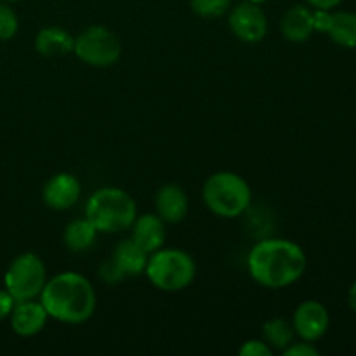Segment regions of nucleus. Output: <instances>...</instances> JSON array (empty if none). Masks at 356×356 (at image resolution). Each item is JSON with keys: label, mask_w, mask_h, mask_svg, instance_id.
Wrapping results in <instances>:
<instances>
[{"label": "nucleus", "mask_w": 356, "mask_h": 356, "mask_svg": "<svg viewBox=\"0 0 356 356\" xmlns=\"http://www.w3.org/2000/svg\"><path fill=\"white\" fill-rule=\"evenodd\" d=\"M306 254L292 240H261L250 249L247 268L256 284L266 289H285L305 275Z\"/></svg>", "instance_id": "f257e3e1"}, {"label": "nucleus", "mask_w": 356, "mask_h": 356, "mask_svg": "<svg viewBox=\"0 0 356 356\" xmlns=\"http://www.w3.org/2000/svg\"><path fill=\"white\" fill-rule=\"evenodd\" d=\"M40 302L49 318L68 325H80L92 318L97 305L92 284L75 271L58 273L45 282Z\"/></svg>", "instance_id": "f03ea898"}, {"label": "nucleus", "mask_w": 356, "mask_h": 356, "mask_svg": "<svg viewBox=\"0 0 356 356\" xmlns=\"http://www.w3.org/2000/svg\"><path fill=\"white\" fill-rule=\"evenodd\" d=\"M86 218L99 233H120L131 229L138 218V205L122 188L104 186L89 197Z\"/></svg>", "instance_id": "7ed1b4c3"}, {"label": "nucleus", "mask_w": 356, "mask_h": 356, "mask_svg": "<svg viewBox=\"0 0 356 356\" xmlns=\"http://www.w3.org/2000/svg\"><path fill=\"white\" fill-rule=\"evenodd\" d=\"M204 204L212 214L219 218H238L249 209L252 202V190L249 183L229 170H219L209 176L202 188Z\"/></svg>", "instance_id": "20e7f679"}, {"label": "nucleus", "mask_w": 356, "mask_h": 356, "mask_svg": "<svg viewBox=\"0 0 356 356\" xmlns=\"http://www.w3.org/2000/svg\"><path fill=\"white\" fill-rule=\"evenodd\" d=\"M149 284L163 292H179L190 287L197 275L193 257L181 249H159L149 254L145 270Z\"/></svg>", "instance_id": "39448f33"}, {"label": "nucleus", "mask_w": 356, "mask_h": 356, "mask_svg": "<svg viewBox=\"0 0 356 356\" xmlns=\"http://www.w3.org/2000/svg\"><path fill=\"white\" fill-rule=\"evenodd\" d=\"M45 282H47V271L44 261L33 252L19 254L7 268L3 277L6 291L16 299V302L40 298Z\"/></svg>", "instance_id": "423d86ee"}, {"label": "nucleus", "mask_w": 356, "mask_h": 356, "mask_svg": "<svg viewBox=\"0 0 356 356\" xmlns=\"http://www.w3.org/2000/svg\"><path fill=\"white\" fill-rule=\"evenodd\" d=\"M73 54L94 68H110L122 58V42L106 26L92 24L75 37Z\"/></svg>", "instance_id": "0eeeda50"}, {"label": "nucleus", "mask_w": 356, "mask_h": 356, "mask_svg": "<svg viewBox=\"0 0 356 356\" xmlns=\"http://www.w3.org/2000/svg\"><path fill=\"white\" fill-rule=\"evenodd\" d=\"M149 254L145 252L132 238L117 243L110 261H104L99 270L101 280L106 284H117L125 277H138L145 273Z\"/></svg>", "instance_id": "6e6552de"}, {"label": "nucleus", "mask_w": 356, "mask_h": 356, "mask_svg": "<svg viewBox=\"0 0 356 356\" xmlns=\"http://www.w3.org/2000/svg\"><path fill=\"white\" fill-rule=\"evenodd\" d=\"M228 26L238 40L245 44H257L268 33V17L261 6L245 0L232 9Z\"/></svg>", "instance_id": "1a4fd4ad"}, {"label": "nucleus", "mask_w": 356, "mask_h": 356, "mask_svg": "<svg viewBox=\"0 0 356 356\" xmlns=\"http://www.w3.org/2000/svg\"><path fill=\"white\" fill-rule=\"evenodd\" d=\"M330 325V315L320 301L301 302L292 315V327L296 336L308 343H316L325 336Z\"/></svg>", "instance_id": "9d476101"}, {"label": "nucleus", "mask_w": 356, "mask_h": 356, "mask_svg": "<svg viewBox=\"0 0 356 356\" xmlns=\"http://www.w3.org/2000/svg\"><path fill=\"white\" fill-rule=\"evenodd\" d=\"M82 195V184L76 176L70 172L54 174L42 190L44 204L52 211H68L79 202Z\"/></svg>", "instance_id": "9b49d317"}, {"label": "nucleus", "mask_w": 356, "mask_h": 356, "mask_svg": "<svg viewBox=\"0 0 356 356\" xmlns=\"http://www.w3.org/2000/svg\"><path fill=\"white\" fill-rule=\"evenodd\" d=\"M10 327L14 332L21 337H31L42 332L47 323L49 315L44 305L37 302L35 299L30 301H19L14 306L13 313L9 315Z\"/></svg>", "instance_id": "f8f14e48"}, {"label": "nucleus", "mask_w": 356, "mask_h": 356, "mask_svg": "<svg viewBox=\"0 0 356 356\" xmlns=\"http://www.w3.org/2000/svg\"><path fill=\"white\" fill-rule=\"evenodd\" d=\"M155 207L156 214L163 219L165 222L176 225L181 222L188 216L190 211V202H188V195L179 184H163L159 188L155 195Z\"/></svg>", "instance_id": "ddd939ff"}, {"label": "nucleus", "mask_w": 356, "mask_h": 356, "mask_svg": "<svg viewBox=\"0 0 356 356\" xmlns=\"http://www.w3.org/2000/svg\"><path fill=\"white\" fill-rule=\"evenodd\" d=\"M131 238L141 247L145 252L153 254L162 249L165 243V221L159 214H143L132 222Z\"/></svg>", "instance_id": "4468645a"}, {"label": "nucleus", "mask_w": 356, "mask_h": 356, "mask_svg": "<svg viewBox=\"0 0 356 356\" xmlns=\"http://www.w3.org/2000/svg\"><path fill=\"white\" fill-rule=\"evenodd\" d=\"M280 31L289 42L301 44L306 42L315 31V23H313V10L309 7L298 3L292 6L284 13L280 19Z\"/></svg>", "instance_id": "2eb2a0df"}, {"label": "nucleus", "mask_w": 356, "mask_h": 356, "mask_svg": "<svg viewBox=\"0 0 356 356\" xmlns=\"http://www.w3.org/2000/svg\"><path fill=\"white\" fill-rule=\"evenodd\" d=\"M73 45H75V37L59 26L42 28L35 37V51L47 58L70 54L73 52Z\"/></svg>", "instance_id": "dca6fc26"}, {"label": "nucleus", "mask_w": 356, "mask_h": 356, "mask_svg": "<svg viewBox=\"0 0 356 356\" xmlns=\"http://www.w3.org/2000/svg\"><path fill=\"white\" fill-rule=\"evenodd\" d=\"M97 233L99 232H97L96 226L87 218H82L68 222L63 240H65L66 249L75 254H82L92 249L97 240Z\"/></svg>", "instance_id": "f3484780"}, {"label": "nucleus", "mask_w": 356, "mask_h": 356, "mask_svg": "<svg viewBox=\"0 0 356 356\" xmlns=\"http://www.w3.org/2000/svg\"><path fill=\"white\" fill-rule=\"evenodd\" d=\"M332 42L346 49L356 47V14L339 10L332 13L329 31H327Z\"/></svg>", "instance_id": "a211bd4d"}, {"label": "nucleus", "mask_w": 356, "mask_h": 356, "mask_svg": "<svg viewBox=\"0 0 356 356\" xmlns=\"http://www.w3.org/2000/svg\"><path fill=\"white\" fill-rule=\"evenodd\" d=\"M294 327H292V322L282 318V316H275V318H270L263 325V337L266 341L268 346L271 350H280L284 351L285 348L291 346L294 343Z\"/></svg>", "instance_id": "6ab92c4d"}, {"label": "nucleus", "mask_w": 356, "mask_h": 356, "mask_svg": "<svg viewBox=\"0 0 356 356\" xmlns=\"http://www.w3.org/2000/svg\"><path fill=\"white\" fill-rule=\"evenodd\" d=\"M233 0H190L191 10L204 19L221 17L232 9Z\"/></svg>", "instance_id": "aec40b11"}, {"label": "nucleus", "mask_w": 356, "mask_h": 356, "mask_svg": "<svg viewBox=\"0 0 356 356\" xmlns=\"http://www.w3.org/2000/svg\"><path fill=\"white\" fill-rule=\"evenodd\" d=\"M17 16L7 2H0V40H10L17 33Z\"/></svg>", "instance_id": "412c9836"}, {"label": "nucleus", "mask_w": 356, "mask_h": 356, "mask_svg": "<svg viewBox=\"0 0 356 356\" xmlns=\"http://www.w3.org/2000/svg\"><path fill=\"white\" fill-rule=\"evenodd\" d=\"M240 356H271L273 350L266 344L264 339H249L240 346Z\"/></svg>", "instance_id": "4be33fe9"}, {"label": "nucleus", "mask_w": 356, "mask_h": 356, "mask_svg": "<svg viewBox=\"0 0 356 356\" xmlns=\"http://www.w3.org/2000/svg\"><path fill=\"white\" fill-rule=\"evenodd\" d=\"M320 351L313 346L308 341H302L301 343H292L291 346H287L284 350V356H318Z\"/></svg>", "instance_id": "5701e85b"}, {"label": "nucleus", "mask_w": 356, "mask_h": 356, "mask_svg": "<svg viewBox=\"0 0 356 356\" xmlns=\"http://www.w3.org/2000/svg\"><path fill=\"white\" fill-rule=\"evenodd\" d=\"M330 19H332V13L325 9H315L313 10V23H315V31L320 33H327L330 26Z\"/></svg>", "instance_id": "b1692460"}, {"label": "nucleus", "mask_w": 356, "mask_h": 356, "mask_svg": "<svg viewBox=\"0 0 356 356\" xmlns=\"http://www.w3.org/2000/svg\"><path fill=\"white\" fill-rule=\"evenodd\" d=\"M14 306H16V299L6 289H0V320L7 318L13 313Z\"/></svg>", "instance_id": "393cba45"}, {"label": "nucleus", "mask_w": 356, "mask_h": 356, "mask_svg": "<svg viewBox=\"0 0 356 356\" xmlns=\"http://www.w3.org/2000/svg\"><path fill=\"white\" fill-rule=\"evenodd\" d=\"M306 2H308V6H312L313 9L330 10V9H334V7L339 6L343 0H306Z\"/></svg>", "instance_id": "a878e982"}, {"label": "nucleus", "mask_w": 356, "mask_h": 356, "mask_svg": "<svg viewBox=\"0 0 356 356\" xmlns=\"http://www.w3.org/2000/svg\"><path fill=\"white\" fill-rule=\"evenodd\" d=\"M348 305H350V308L356 313V282L351 285L350 292H348Z\"/></svg>", "instance_id": "bb28decb"}, {"label": "nucleus", "mask_w": 356, "mask_h": 356, "mask_svg": "<svg viewBox=\"0 0 356 356\" xmlns=\"http://www.w3.org/2000/svg\"><path fill=\"white\" fill-rule=\"evenodd\" d=\"M247 2H252V3H257V6H261V3L268 2V0H247Z\"/></svg>", "instance_id": "cd10ccee"}, {"label": "nucleus", "mask_w": 356, "mask_h": 356, "mask_svg": "<svg viewBox=\"0 0 356 356\" xmlns=\"http://www.w3.org/2000/svg\"><path fill=\"white\" fill-rule=\"evenodd\" d=\"M2 2H7V3H13V2H19V0H2Z\"/></svg>", "instance_id": "c85d7f7f"}]
</instances>
